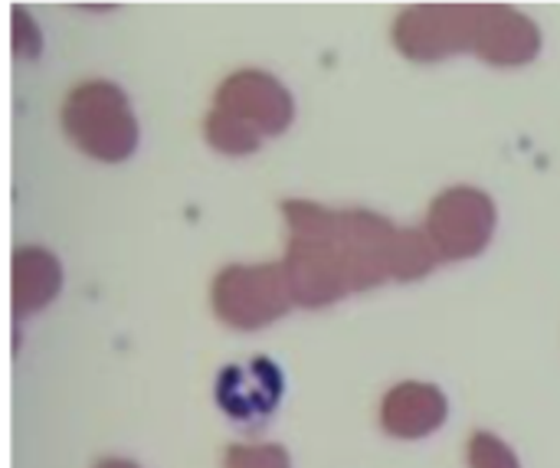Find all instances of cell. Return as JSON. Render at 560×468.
<instances>
[{"instance_id":"cell-1","label":"cell","mask_w":560,"mask_h":468,"mask_svg":"<svg viewBox=\"0 0 560 468\" xmlns=\"http://www.w3.org/2000/svg\"><path fill=\"white\" fill-rule=\"evenodd\" d=\"M289 223L285 276L305 308L331 305L390 279L387 253L397 226L368 210H328L308 200L282 203Z\"/></svg>"},{"instance_id":"cell-2","label":"cell","mask_w":560,"mask_h":468,"mask_svg":"<svg viewBox=\"0 0 560 468\" xmlns=\"http://www.w3.org/2000/svg\"><path fill=\"white\" fill-rule=\"evenodd\" d=\"M62 128L79 151L105 164H118L138 148V118L115 82L92 79L75 85L62 105Z\"/></svg>"},{"instance_id":"cell-3","label":"cell","mask_w":560,"mask_h":468,"mask_svg":"<svg viewBox=\"0 0 560 468\" xmlns=\"http://www.w3.org/2000/svg\"><path fill=\"white\" fill-rule=\"evenodd\" d=\"M285 266H226L213 279V312L223 325L256 331L279 321L292 305Z\"/></svg>"},{"instance_id":"cell-4","label":"cell","mask_w":560,"mask_h":468,"mask_svg":"<svg viewBox=\"0 0 560 468\" xmlns=\"http://www.w3.org/2000/svg\"><path fill=\"white\" fill-rule=\"evenodd\" d=\"M495 233V203L476 187L443 190L427 217V236L440 259L459 262L479 256Z\"/></svg>"},{"instance_id":"cell-5","label":"cell","mask_w":560,"mask_h":468,"mask_svg":"<svg viewBox=\"0 0 560 468\" xmlns=\"http://www.w3.org/2000/svg\"><path fill=\"white\" fill-rule=\"evenodd\" d=\"M476 23H479V7H456V3L407 7L394 23V43L407 59L433 62L472 49Z\"/></svg>"},{"instance_id":"cell-6","label":"cell","mask_w":560,"mask_h":468,"mask_svg":"<svg viewBox=\"0 0 560 468\" xmlns=\"http://www.w3.org/2000/svg\"><path fill=\"white\" fill-rule=\"evenodd\" d=\"M217 108L256 131L259 138L282 134L295 115L289 89L276 75L259 69H243L223 79V85L217 89Z\"/></svg>"},{"instance_id":"cell-7","label":"cell","mask_w":560,"mask_h":468,"mask_svg":"<svg viewBox=\"0 0 560 468\" xmlns=\"http://www.w3.org/2000/svg\"><path fill=\"white\" fill-rule=\"evenodd\" d=\"M285 394V381L282 371L276 367L272 358H249L243 364H226L217 374V407L226 413V420H233L236 426H262L276 407L282 403Z\"/></svg>"},{"instance_id":"cell-8","label":"cell","mask_w":560,"mask_h":468,"mask_svg":"<svg viewBox=\"0 0 560 468\" xmlns=\"http://www.w3.org/2000/svg\"><path fill=\"white\" fill-rule=\"evenodd\" d=\"M538 49H541V30L535 26L532 16H525L512 7H495V3L479 7L472 52H479L486 62L525 66L538 56Z\"/></svg>"},{"instance_id":"cell-9","label":"cell","mask_w":560,"mask_h":468,"mask_svg":"<svg viewBox=\"0 0 560 468\" xmlns=\"http://www.w3.org/2000/svg\"><path fill=\"white\" fill-rule=\"evenodd\" d=\"M450 417V403L433 384H400L381 403V423L397 440H423Z\"/></svg>"},{"instance_id":"cell-10","label":"cell","mask_w":560,"mask_h":468,"mask_svg":"<svg viewBox=\"0 0 560 468\" xmlns=\"http://www.w3.org/2000/svg\"><path fill=\"white\" fill-rule=\"evenodd\" d=\"M62 289V269L52 253L39 246H20L13 253V312L16 318L39 312Z\"/></svg>"},{"instance_id":"cell-11","label":"cell","mask_w":560,"mask_h":468,"mask_svg":"<svg viewBox=\"0 0 560 468\" xmlns=\"http://www.w3.org/2000/svg\"><path fill=\"white\" fill-rule=\"evenodd\" d=\"M440 262L430 236H423L420 230H397L390 253H387V269L394 279L400 282H413L427 272H433V266Z\"/></svg>"},{"instance_id":"cell-12","label":"cell","mask_w":560,"mask_h":468,"mask_svg":"<svg viewBox=\"0 0 560 468\" xmlns=\"http://www.w3.org/2000/svg\"><path fill=\"white\" fill-rule=\"evenodd\" d=\"M203 134H207V141H210L217 151H223V154H253V151L262 144V138H259L256 131H249L246 125H240L236 118H230V115L220 112V108H213V112L207 115Z\"/></svg>"},{"instance_id":"cell-13","label":"cell","mask_w":560,"mask_h":468,"mask_svg":"<svg viewBox=\"0 0 560 468\" xmlns=\"http://www.w3.org/2000/svg\"><path fill=\"white\" fill-rule=\"evenodd\" d=\"M466 456H469V468H522L518 456L492 433H472Z\"/></svg>"},{"instance_id":"cell-14","label":"cell","mask_w":560,"mask_h":468,"mask_svg":"<svg viewBox=\"0 0 560 468\" xmlns=\"http://www.w3.org/2000/svg\"><path fill=\"white\" fill-rule=\"evenodd\" d=\"M226 468H292L289 453L282 446H230Z\"/></svg>"},{"instance_id":"cell-15","label":"cell","mask_w":560,"mask_h":468,"mask_svg":"<svg viewBox=\"0 0 560 468\" xmlns=\"http://www.w3.org/2000/svg\"><path fill=\"white\" fill-rule=\"evenodd\" d=\"M95 468H138L135 463H125V459H102Z\"/></svg>"}]
</instances>
